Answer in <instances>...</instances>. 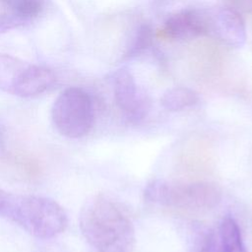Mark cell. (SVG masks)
Returning <instances> with one entry per match:
<instances>
[{"label":"cell","instance_id":"obj_1","mask_svg":"<svg viewBox=\"0 0 252 252\" xmlns=\"http://www.w3.org/2000/svg\"><path fill=\"white\" fill-rule=\"evenodd\" d=\"M79 225L96 252H131L135 243L132 222L107 196L96 194L83 205Z\"/></svg>","mask_w":252,"mask_h":252},{"label":"cell","instance_id":"obj_2","mask_svg":"<svg viewBox=\"0 0 252 252\" xmlns=\"http://www.w3.org/2000/svg\"><path fill=\"white\" fill-rule=\"evenodd\" d=\"M0 218L42 239L62 233L68 225L65 210L53 199L0 188Z\"/></svg>","mask_w":252,"mask_h":252},{"label":"cell","instance_id":"obj_3","mask_svg":"<svg viewBox=\"0 0 252 252\" xmlns=\"http://www.w3.org/2000/svg\"><path fill=\"white\" fill-rule=\"evenodd\" d=\"M145 200L165 207L186 210H210L221 200L220 188L213 182L198 181L185 184H170L155 179L144 190Z\"/></svg>","mask_w":252,"mask_h":252},{"label":"cell","instance_id":"obj_4","mask_svg":"<svg viewBox=\"0 0 252 252\" xmlns=\"http://www.w3.org/2000/svg\"><path fill=\"white\" fill-rule=\"evenodd\" d=\"M51 119L57 132L66 138L86 136L94 123V107L91 95L78 87L64 90L53 102Z\"/></svg>","mask_w":252,"mask_h":252},{"label":"cell","instance_id":"obj_5","mask_svg":"<svg viewBox=\"0 0 252 252\" xmlns=\"http://www.w3.org/2000/svg\"><path fill=\"white\" fill-rule=\"evenodd\" d=\"M113 92L117 106L129 121L137 123L145 118L150 109V100L139 91L128 69L120 68L113 74Z\"/></svg>","mask_w":252,"mask_h":252},{"label":"cell","instance_id":"obj_6","mask_svg":"<svg viewBox=\"0 0 252 252\" xmlns=\"http://www.w3.org/2000/svg\"><path fill=\"white\" fill-rule=\"evenodd\" d=\"M208 34L230 47H241L246 41L245 24L239 12L229 6L207 11Z\"/></svg>","mask_w":252,"mask_h":252},{"label":"cell","instance_id":"obj_7","mask_svg":"<svg viewBox=\"0 0 252 252\" xmlns=\"http://www.w3.org/2000/svg\"><path fill=\"white\" fill-rule=\"evenodd\" d=\"M208 34L207 11L184 9L171 15L158 32V36L172 40L192 39Z\"/></svg>","mask_w":252,"mask_h":252},{"label":"cell","instance_id":"obj_8","mask_svg":"<svg viewBox=\"0 0 252 252\" xmlns=\"http://www.w3.org/2000/svg\"><path fill=\"white\" fill-rule=\"evenodd\" d=\"M56 81V75L52 70L30 63L15 88L13 95L20 97L37 96L50 90Z\"/></svg>","mask_w":252,"mask_h":252},{"label":"cell","instance_id":"obj_9","mask_svg":"<svg viewBox=\"0 0 252 252\" xmlns=\"http://www.w3.org/2000/svg\"><path fill=\"white\" fill-rule=\"evenodd\" d=\"M29 64L17 57L0 53V90L13 94Z\"/></svg>","mask_w":252,"mask_h":252},{"label":"cell","instance_id":"obj_10","mask_svg":"<svg viewBox=\"0 0 252 252\" xmlns=\"http://www.w3.org/2000/svg\"><path fill=\"white\" fill-rule=\"evenodd\" d=\"M199 100L196 92L185 87H174L167 90L160 98V103L168 111H180L195 105Z\"/></svg>","mask_w":252,"mask_h":252},{"label":"cell","instance_id":"obj_11","mask_svg":"<svg viewBox=\"0 0 252 252\" xmlns=\"http://www.w3.org/2000/svg\"><path fill=\"white\" fill-rule=\"evenodd\" d=\"M219 236L223 252H248L237 222L231 217H224L219 227Z\"/></svg>","mask_w":252,"mask_h":252},{"label":"cell","instance_id":"obj_12","mask_svg":"<svg viewBox=\"0 0 252 252\" xmlns=\"http://www.w3.org/2000/svg\"><path fill=\"white\" fill-rule=\"evenodd\" d=\"M10 163L16 170L28 178H37L41 173V166L37 159L25 154H7L2 158Z\"/></svg>","mask_w":252,"mask_h":252},{"label":"cell","instance_id":"obj_13","mask_svg":"<svg viewBox=\"0 0 252 252\" xmlns=\"http://www.w3.org/2000/svg\"><path fill=\"white\" fill-rule=\"evenodd\" d=\"M154 39V32L150 25L142 24L136 30V32L132 38V41L127 47L125 58L131 59L140 55L148 47L151 46Z\"/></svg>","mask_w":252,"mask_h":252},{"label":"cell","instance_id":"obj_14","mask_svg":"<svg viewBox=\"0 0 252 252\" xmlns=\"http://www.w3.org/2000/svg\"><path fill=\"white\" fill-rule=\"evenodd\" d=\"M28 23H30L28 20L13 13L0 15V33L7 32L11 30L22 27Z\"/></svg>","mask_w":252,"mask_h":252},{"label":"cell","instance_id":"obj_15","mask_svg":"<svg viewBox=\"0 0 252 252\" xmlns=\"http://www.w3.org/2000/svg\"><path fill=\"white\" fill-rule=\"evenodd\" d=\"M199 252H223L219 233L208 232L203 239Z\"/></svg>","mask_w":252,"mask_h":252},{"label":"cell","instance_id":"obj_16","mask_svg":"<svg viewBox=\"0 0 252 252\" xmlns=\"http://www.w3.org/2000/svg\"><path fill=\"white\" fill-rule=\"evenodd\" d=\"M228 6L236 11L252 13V0H227Z\"/></svg>","mask_w":252,"mask_h":252},{"label":"cell","instance_id":"obj_17","mask_svg":"<svg viewBox=\"0 0 252 252\" xmlns=\"http://www.w3.org/2000/svg\"><path fill=\"white\" fill-rule=\"evenodd\" d=\"M24 0H0V3L3 4L4 6L8 7L12 13L20 6V4L23 2Z\"/></svg>","mask_w":252,"mask_h":252},{"label":"cell","instance_id":"obj_18","mask_svg":"<svg viewBox=\"0 0 252 252\" xmlns=\"http://www.w3.org/2000/svg\"><path fill=\"white\" fill-rule=\"evenodd\" d=\"M7 154L6 147H5V138H4V133L0 129V158H3L4 156Z\"/></svg>","mask_w":252,"mask_h":252}]
</instances>
